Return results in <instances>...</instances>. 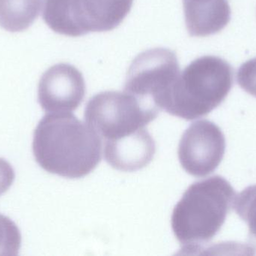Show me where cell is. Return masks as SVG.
<instances>
[{"instance_id": "10", "label": "cell", "mask_w": 256, "mask_h": 256, "mask_svg": "<svg viewBox=\"0 0 256 256\" xmlns=\"http://www.w3.org/2000/svg\"><path fill=\"white\" fill-rule=\"evenodd\" d=\"M190 36L206 37L220 33L231 21L228 0H183Z\"/></svg>"}, {"instance_id": "6", "label": "cell", "mask_w": 256, "mask_h": 256, "mask_svg": "<svg viewBox=\"0 0 256 256\" xmlns=\"http://www.w3.org/2000/svg\"><path fill=\"white\" fill-rule=\"evenodd\" d=\"M226 151V138L220 128L207 120L192 123L182 135L178 159L186 172L196 177L213 173Z\"/></svg>"}, {"instance_id": "9", "label": "cell", "mask_w": 256, "mask_h": 256, "mask_svg": "<svg viewBox=\"0 0 256 256\" xmlns=\"http://www.w3.org/2000/svg\"><path fill=\"white\" fill-rule=\"evenodd\" d=\"M134 0H74L78 26L82 34L117 28L128 16Z\"/></svg>"}, {"instance_id": "2", "label": "cell", "mask_w": 256, "mask_h": 256, "mask_svg": "<svg viewBox=\"0 0 256 256\" xmlns=\"http://www.w3.org/2000/svg\"><path fill=\"white\" fill-rule=\"evenodd\" d=\"M234 188L221 176L192 183L172 212V228L186 250H198L219 232L234 205Z\"/></svg>"}, {"instance_id": "14", "label": "cell", "mask_w": 256, "mask_h": 256, "mask_svg": "<svg viewBox=\"0 0 256 256\" xmlns=\"http://www.w3.org/2000/svg\"><path fill=\"white\" fill-rule=\"evenodd\" d=\"M14 236L13 221L0 213V255L8 252Z\"/></svg>"}, {"instance_id": "15", "label": "cell", "mask_w": 256, "mask_h": 256, "mask_svg": "<svg viewBox=\"0 0 256 256\" xmlns=\"http://www.w3.org/2000/svg\"><path fill=\"white\" fill-rule=\"evenodd\" d=\"M15 179L14 170L8 162L0 157V196L8 190Z\"/></svg>"}, {"instance_id": "12", "label": "cell", "mask_w": 256, "mask_h": 256, "mask_svg": "<svg viewBox=\"0 0 256 256\" xmlns=\"http://www.w3.org/2000/svg\"><path fill=\"white\" fill-rule=\"evenodd\" d=\"M234 208L249 227V232L256 240V185L248 186L236 195Z\"/></svg>"}, {"instance_id": "11", "label": "cell", "mask_w": 256, "mask_h": 256, "mask_svg": "<svg viewBox=\"0 0 256 256\" xmlns=\"http://www.w3.org/2000/svg\"><path fill=\"white\" fill-rule=\"evenodd\" d=\"M42 0H0V27L12 33L27 30L40 15Z\"/></svg>"}, {"instance_id": "3", "label": "cell", "mask_w": 256, "mask_h": 256, "mask_svg": "<svg viewBox=\"0 0 256 256\" xmlns=\"http://www.w3.org/2000/svg\"><path fill=\"white\" fill-rule=\"evenodd\" d=\"M233 79L234 71L224 59L198 57L179 74L162 109L186 120L201 118L224 102L232 88Z\"/></svg>"}, {"instance_id": "13", "label": "cell", "mask_w": 256, "mask_h": 256, "mask_svg": "<svg viewBox=\"0 0 256 256\" xmlns=\"http://www.w3.org/2000/svg\"><path fill=\"white\" fill-rule=\"evenodd\" d=\"M237 82L244 91L256 98V57L240 66Z\"/></svg>"}, {"instance_id": "4", "label": "cell", "mask_w": 256, "mask_h": 256, "mask_svg": "<svg viewBox=\"0 0 256 256\" xmlns=\"http://www.w3.org/2000/svg\"><path fill=\"white\" fill-rule=\"evenodd\" d=\"M160 111L127 92H102L85 108L86 123L104 142L122 139L146 128Z\"/></svg>"}, {"instance_id": "8", "label": "cell", "mask_w": 256, "mask_h": 256, "mask_svg": "<svg viewBox=\"0 0 256 256\" xmlns=\"http://www.w3.org/2000/svg\"><path fill=\"white\" fill-rule=\"evenodd\" d=\"M106 162L118 171L132 172L147 166L154 156L156 146L146 128L122 139L104 142Z\"/></svg>"}, {"instance_id": "7", "label": "cell", "mask_w": 256, "mask_h": 256, "mask_svg": "<svg viewBox=\"0 0 256 256\" xmlns=\"http://www.w3.org/2000/svg\"><path fill=\"white\" fill-rule=\"evenodd\" d=\"M85 95L86 83L82 73L68 63L54 65L44 73L39 81L38 100L46 112L75 111Z\"/></svg>"}, {"instance_id": "5", "label": "cell", "mask_w": 256, "mask_h": 256, "mask_svg": "<svg viewBox=\"0 0 256 256\" xmlns=\"http://www.w3.org/2000/svg\"><path fill=\"white\" fill-rule=\"evenodd\" d=\"M180 73L174 51L148 50L138 54L128 69L124 91L144 105L160 111L172 86Z\"/></svg>"}, {"instance_id": "1", "label": "cell", "mask_w": 256, "mask_h": 256, "mask_svg": "<svg viewBox=\"0 0 256 256\" xmlns=\"http://www.w3.org/2000/svg\"><path fill=\"white\" fill-rule=\"evenodd\" d=\"M102 149L100 137L70 112L46 114L33 136L37 163L66 178H81L92 172L102 160Z\"/></svg>"}]
</instances>
